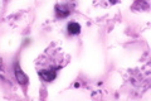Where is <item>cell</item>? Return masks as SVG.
<instances>
[{
    "label": "cell",
    "mask_w": 151,
    "mask_h": 101,
    "mask_svg": "<svg viewBox=\"0 0 151 101\" xmlns=\"http://www.w3.org/2000/svg\"><path fill=\"white\" fill-rule=\"evenodd\" d=\"M67 31H68V33L70 36H77V34L81 33V25L76 22H70L67 25Z\"/></svg>",
    "instance_id": "3957f363"
},
{
    "label": "cell",
    "mask_w": 151,
    "mask_h": 101,
    "mask_svg": "<svg viewBox=\"0 0 151 101\" xmlns=\"http://www.w3.org/2000/svg\"><path fill=\"white\" fill-rule=\"evenodd\" d=\"M15 76H17V80L20 84H23V85H27L28 84V77H27L24 73H23L22 68L18 65H15Z\"/></svg>",
    "instance_id": "277c9868"
},
{
    "label": "cell",
    "mask_w": 151,
    "mask_h": 101,
    "mask_svg": "<svg viewBox=\"0 0 151 101\" xmlns=\"http://www.w3.org/2000/svg\"><path fill=\"white\" fill-rule=\"evenodd\" d=\"M55 13H57V17L58 18H67L70 14V8L68 5H57Z\"/></svg>",
    "instance_id": "7a4b0ae2"
},
{
    "label": "cell",
    "mask_w": 151,
    "mask_h": 101,
    "mask_svg": "<svg viewBox=\"0 0 151 101\" xmlns=\"http://www.w3.org/2000/svg\"><path fill=\"white\" fill-rule=\"evenodd\" d=\"M116 1H117V0H111V3H112V4H115Z\"/></svg>",
    "instance_id": "5b68a950"
},
{
    "label": "cell",
    "mask_w": 151,
    "mask_h": 101,
    "mask_svg": "<svg viewBox=\"0 0 151 101\" xmlns=\"http://www.w3.org/2000/svg\"><path fill=\"white\" fill-rule=\"evenodd\" d=\"M62 52L59 53V49H48L37 62V70L39 77L44 82H52L57 77L58 71L65 65V62L62 63Z\"/></svg>",
    "instance_id": "6da1fadb"
}]
</instances>
